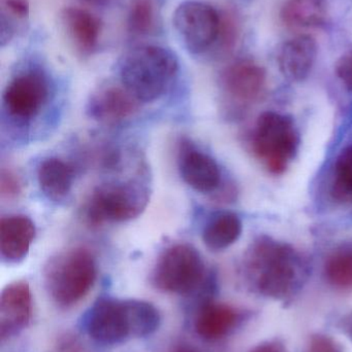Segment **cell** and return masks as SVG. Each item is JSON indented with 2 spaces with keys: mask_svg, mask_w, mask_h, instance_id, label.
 Listing matches in <instances>:
<instances>
[{
  "mask_svg": "<svg viewBox=\"0 0 352 352\" xmlns=\"http://www.w3.org/2000/svg\"><path fill=\"white\" fill-rule=\"evenodd\" d=\"M299 136L293 122L280 113H262L252 136L254 154L269 171L284 173L297 153Z\"/></svg>",
  "mask_w": 352,
  "mask_h": 352,
  "instance_id": "cell-5",
  "label": "cell"
},
{
  "mask_svg": "<svg viewBox=\"0 0 352 352\" xmlns=\"http://www.w3.org/2000/svg\"><path fill=\"white\" fill-rule=\"evenodd\" d=\"M21 178L10 169H2L0 175V195L4 200H14L22 194Z\"/></svg>",
  "mask_w": 352,
  "mask_h": 352,
  "instance_id": "cell-25",
  "label": "cell"
},
{
  "mask_svg": "<svg viewBox=\"0 0 352 352\" xmlns=\"http://www.w3.org/2000/svg\"><path fill=\"white\" fill-rule=\"evenodd\" d=\"M148 202V192L140 184H107L95 188L87 203L85 217L91 227L127 221L138 217Z\"/></svg>",
  "mask_w": 352,
  "mask_h": 352,
  "instance_id": "cell-6",
  "label": "cell"
},
{
  "mask_svg": "<svg viewBox=\"0 0 352 352\" xmlns=\"http://www.w3.org/2000/svg\"><path fill=\"white\" fill-rule=\"evenodd\" d=\"M241 233L242 223L235 213H218L205 226L203 241L211 250L219 252L233 245Z\"/></svg>",
  "mask_w": 352,
  "mask_h": 352,
  "instance_id": "cell-19",
  "label": "cell"
},
{
  "mask_svg": "<svg viewBox=\"0 0 352 352\" xmlns=\"http://www.w3.org/2000/svg\"><path fill=\"white\" fill-rule=\"evenodd\" d=\"M220 82L225 94L236 102H253L266 89V70L252 60H239L223 70Z\"/></svg>",
  "mask_w": 352,
  "mask_h": 352,
  "instance_id": "cell-11",
  "label": "cell"
},
{
  "mask_svg": "<svg viewBox=\"0 0 352 352\" xmlns=\"http://www.w3.org/2000/svg\"><path fill=\"white\" fill-rule=\"evenodd\" d=\"M305 352H342L338 343L327 335L316 334L309 339Z\"/></svg>",
  "mask_w": 352,
  "mask_h": 352,
  "instance_id": "cell-26",
  "label": "cell"
},
{
  "mask_svg": "<svg viewBox=\"0 0 352 352\" xmlns=\"http://www.w3.org/2000/svg\"><path fill=\"white\" fill-rule=\"evenodd\" d=\"M130 334L134 338L150 336L158 330L161 316L154 305L143 300H124Z\"/></svg>",
  "mask_w": 352,
  "mask_h": 352,
  "instance_id": "cell-21",
  "label": "cell"
},
{
  "mask_svg": "<svg viewBox=\"0 0 352 352\" xmlns=\"http://www.w3.org/2000/svg\"><path fill=\"white\" fill-rule=\"evenodd\" d=\"M178 67L177 57L171 50L158 45H141L122 58L120 78L140 102H152L165 94Z\"/></svg>",
  "mask_w": 352,
  "mask_h": 352,
  "instance_id": "cell-2",
  "label": "cell"
},
{
  "mask_svg": "<svg viewBox=\"0 0 352 352\" xmlns=\"http://www.w3.org/2000/svg\"><path fill=\"white\" fill-rule=\"evenodd\" d=\"M140 103L123 85H107L91 95L86 113L95 121L115 124L132 117L140 109Z\"/></svg>",
  "mask_w": 352,
  "mask_h": 352,
  "instance_id": "cell-10",
  "label": "cell"
},
{
  "mask_svg": "<svg viewBox=\"0 0 352 352\" xmlns=\"http://www.w3.org/2000/svg\"><path fill=\"white\" fill-rule=\"evenodd\" d=\"M222 18L216 8L207 2H182L173 14L175 30L186 49L194 55L206 53L220 36Z\"/></svg>",
  "mask_w": 352,
  "mask_h": 352,
  "instance_id": "cell-7",
  "label": "cell"
},
{
  "mask_svg": "<svg viewBox=\"0 0 352 352\" xmlns=\"http://www.w3.org/2000/svg\"><path fill=\"white\" fill-rule=\"evenodd\" d=\"M35 237L34 223L26 215H10L0 221V252L6 262H22Z\"/></svg>",
  "mask_w": 352,
  "mask_h": 352,
  "instance_id": "cell-15",
  "label": "cell"
},
{
  "mask_svg": "<svg viewBox=\"0 0 352 352\" xmlns=\"http://www.w3.org/2000/svg\"><path fill=\"white\" fill-rule=\"evenodd\" d=\"M336 74L342 84L352 91V51L343 54L336 63Z\"/></svg>",
  "mask_w": 352,
  "mask_h": 352,
  "instance_id": "cell-27",
  "label": "cell"
},
{
  "mask_svg": "<svg viewBox=\"0 0 352 352\" xmlns=\"http://www.w3.org/2000/svg\"><path fill=\"white\" fill-rule=\"evenodd\" d=\"M206 267L200 252L186 243L169 246L159 256L152 272V283L159 291L192 295L204 287Z\"/></svg>",
  "mask_w": 352,
  "mask_h": 352,
  "instance_id": "cell-4",
  "label": "cell"
},
{
  "mask_svg": "<svg viewBox=\"0 0 352 352\" xmlns=\"http://www.w3.org/2000/svg\"><path fill=\"white\" fill-rule=\"evenodd\" d=\"M245 274L254 291L264 297L284 301L303 285L307 275L305 263L287 244L260 238L246 254Z\"/></svg>",
  "mask_w": 352,
  "mask_h": 352,
  "instance_id": "cell-1",
  "label": "cell"
},
{
  "mask_svg": "<svg viewBox=\"0 0 352 352\" xmlns=\"http://www.w3.org/2000/svg\"><path fill=\"white\" fill-rule=\"evenodd\" d=\"M97 269L94 256L85 248L63 250L50 258L43 270L45 285L60 307L76 305L94 285Z\"/></svg>",
  "mask_w": 352,
  "mask_h": 352,
  "instance_id": "cell-3",
  "label": "cell"
},
{
  "mask_svg": "<svg viewBox=\"0 0 352 352\" xmlns=\"http://www.w3.org/2000/svg\"><path fill=\"white\" fill-rule=\"evenodd\" d=\"M49 97L47 78L39 70H29L10 80L3 93V105L10 117L20 123L39 115Z\"/></svg>",
  "mask_w": 352,
  "mask_h": 352,
  "instance_id": "cell-9",
  "label": "cell"
},
{
  "mask_svg": "<svg viewBox=\"0 0 352 352\" xmlns=\"http://www.w3.org/2000/svg\"><path fill=\"white\" fill-rule=\"evenodd\" d=\"M153 0H132L128 14V29L134 34H149L155 26Z\"/></svg>",
  "mask_w": 352,
  "mask_h": 352,
  "instance_id": "cell-24",
  "label": "cell"
},
{
  "mask_svg": "<svg viewBox=\"0 0 352 352\" xmlns=\"http://www.w3.org/2000/svg\"><path fill=\"white\" fill-rule=\"evenodd\" d=\"M92 1H99V0H92Z\"/></svg>",
  "mask_w": 352,
  "mask_h": 352,
  "instance_id": "cell-31",
  "label": "cell"
},
{
  "mask_svg": "<svg viewBox=\"0 0 352 352\" xmlns=\"http://www.w3.org/2000/svg\"><path fill=\"white\" fill-rule=\"evenodd\" d=\"M82 324L89 336L101 344H121L132 338L124 300L99 298L83 316Z\"/></svg>",
  "mask_w": 352,
  "mask_h": 352,
  "instance_id": "cell-8",
  "label": "cell"
},
{
  "mask_svg": "<svg viewBox=\"0 0 352 352\" xmlns=\"http://www.w3.org/2000/svg\"><path fill=\"white\" fill-rule=\"evenodd\" d=\"M62 24L74 47L83 54H90L99 45L101 23L86 10L68 8L62 12Z\"/></svg>",
  "mask_w": 352,
  "mask_h": 352,
  "instance_id": "cell-17",
  "label": "cell"
},
{
  "mask_svg": "<svg viewBox=\"0 0 352 352\" xmlns=\"http://www.w3.org/2000/svg\"><path fill=\"white\" fill-rule=\"evenodd\" d=\"M238 318L237 311L231 306L206 300L196 314L194 330L206 340H219L235 329Z\"/></svg>",
  "mask_w": 352,
  "mask_h": 352,
  "instance_id": "cell-16",
  "label": "cell"
},
{
  "mask_svg": "<svg viewBox=\"0 0 352 352\" xmlns=\"http://www.w3.org/2000/svg\"><path fill=\"white\" fill-rule=\"evenodd\" d=\"M37 179L45 196L53 200H60L72 190L74 170L60 159L48 158L39 165Z\"/></svg>",
  "mask_w": 352,
  "mask_h": 352,
  "instance_id": "cell-18",
  "label": "cell"
},
{
  "mask_svg": "<svg viewBox=\"0 0 352 352\" xmlns=\"http://www.w3.org/2000/svg\"><path fill=\"white\" fill-rule=\"evenodd\" d=\"M324 273L333 287L340 289H352V250H340L331 256Z\"/></svg>",
  "mask_w": 352,
  "mask_h": 352,
  "instance_id": "cell-22",
  "label": "cell"
},
{
  "mask_svg": "<svg viewBox=\"0 0 352 352\" xmlns=\"http://www.w3.org/2000/svg\"><path fill=\"white\" fill-rule=\"evenodd\" d=\"M180 175L184 182L203 194H209L218 188L221 173L214 159L198 150L190 142L180 144L178 157Z\"/></svg>",
  "mask_w": 352,
  "mask_h": 352,
  "instance_id": "cell-12",
  "label": "cell"
},
{
  "mask_svg": "<svg viewBox=\"0 0 352 352\" xmlns=\"http://www.w3.org/2000/svg\"><path fill=\"white\" fill-rule=\"evenodd\" d=\"M6 12L16 16L18 20H25L29 16L28 0H6Z\"/></svg>",
  "mask_w": 352,
  "mask_h": 352,
  "instance_id": "cell-28",
  "label": "cell"
},
{
  "mask_svg": "<svg viewBox=\"0 0 352 352\" xmlns=\"http://www.w3.org/2000/svg\"><path fill=\"white\" fill-rule=\"evenodd\" d=\"M32 314V296L25 280L14 281L4 287L0 298L1 338L18 334L28 326Z\"/></svg>",
  "mask_w": 352,
  "mask_h": 352,
  "instance_id": "cell-13",
  "label": "cell"
},
{
  "mask_svg": "<svg viewBox=\"0 0 352 352\" xmlns=\"http://www.w3.org/2000/svg\"><path fill=\"white\" fill-rule=\"evenodd\" d=\"M318 55L315 39L310 35H298L285 41L278 51L277 61L284 78L302 82L311 72Z\"/></svg>",
  "mask_w": 352,
  "mask_h": 352,
  "instance_id": "cell-14",
  "label": "cell"
},
{
  "mask_svg": "<svg viewBox=\"0 0 352 352\" xmlns=\"http://www.w3.org/2000/svg\"><path fill=\"white\" fill-rule=\"evenodd\" d=\"M250 352H287L285 347L277 341H267L254 347Z\"/></svg>",
  "mask_w": 352,
  "mask_h": 352,
  "instance_id": "cell-29",
  "label": "cell"
},
{
  "mask_svg": "<svg viewBox=\"0 0 352 352\" xmlns=\"http://www.w3.org/2000/svg\"><path fill=\"white\" fill-rule=\"evenodd\" d=\"M283 23L293 28H312L326 22L328 10L324 0H287L280 12Z\"/></svg>",
  "mask_w": 352,
  "mask_h": 352,
  "instance_id": "cell-20",
  "label": "cell"
},
{
  "mask_svg": "<svg viewBox=\"0 0 352 352\" xmlns=\"http://www.w3.org/2000/svg\"><path fill=\"white\" fill-rule=\"evenodd\" d=\"M333 195L341 202L352 201V146L342 151L335 165Z\"/></svg>",
  "mask_w": 352,
  "mask_h": 352,
  "instance_id": "cell-23",
  "label": "cell"
},
{
  "mask_svg": "<svg viewBox=\"0 0 352 352\" xmlns=\"http://www.w3.org/2000/svg\"><path fill=\"white\" fill-rule=\"evenodd\" d=\"M342 330L347 337L352 341V312L342 320Z\"/></svg>",
  "mask_w": 352,
  "mask_h": 352,
  "instance_id": "cell-30",
  "label": "cell"
}]
</instances>
